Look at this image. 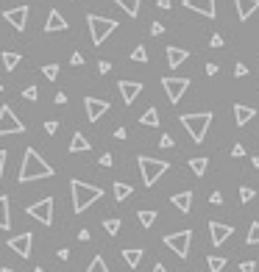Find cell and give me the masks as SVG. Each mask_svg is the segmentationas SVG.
Segmentation results:
<instances>
[{
    "label": "cell",
    "instance_id": "6da1fadb",
    "mask_svg": "<svg viewBox=\"0 0 259 272\" xmlns=\"http://www.w3.org/2000/svg\"><path fill=\"white\" fill-rule=\"evenodd\" d=\"M50 175H53V167L39 156L37 150H34V147H28V150L22 153V164H20V175H17V181L31 183V181H39V178H50Z\"/></svg>",
    "mask_w": 259,
    "mask_h": 272
},
{
    "label": "cell",
    "instance_id": "7a4b0ae2",
    "mask_svg": "<svg viewBox=\"0 0 259 272\" xmlns=\"http://www.w3.org/2000/svg\"><path fill=\"white\" fill-rule=\"evenodd\" d=\"M70 192H73V211H75V214L87 211L92 203H98V200L103 197V189L101 186H92V183H84V181H78V178L70 181Z\"/></svg>",
    "mask_w": 259,
    "mask_h": 272
},
{
    "label": "cell",
    "instance_id": "3957f363",
    "mask_svg": "<svg viewBox=\"0 0 259 272\" xmlns=\"http://www.w3.org/2000/svg\"><path fill=\"white\" fill-rule=\"evenodd\" d=\"M181 125L187 128V133L192 136V142H204L209 125H212V111H195V114H181Z\"/></svg>",
    "mask_w": 259,
    "mask_h": 272
},
{
    "label": "cell",
    "instance_id": "277c9868",
    "mask_svg": "<svg viewBox=\"0 0 259 272\" xmlns=\"http://www.w3.org/2000/svg\"><path fill=\"white\" fill-rule=\"evenodd\" d=\"M87 28H90V39L92 45L101 47L111 33L117 31V20H109V17H98V14H90L87 17Z\"/></svg>",
    "mask_w": 259,
    "mask_h": 272
},
{
    "label": "cell",
    "instance_id": "5b68a950",
    "mask_svg": "<svg viewBox=\"0 0 259 272\" xmlns=\"http://www.w3.org/2000/svg\"><path fill=\"white\" fill-rule=\"evenodd\" d=\"M137 164H139V173H142V183H145V186H154V183L170 169L167 161H162V158H151V156H139Z\"/></svg>",
    "mask_w": 259,
    "mask_h": 272
},
{
    "label": "cell",
    "instance_id": "8992f818",
    "mask_svg": "<svg viewBox=\"0 0 259 272\" xmlns=\"http://www.w3.org/2000/svg\"><path fill=\"white\" fill-rule=\"evenodd\" d=\"M190 242H192V230H179V233H167V236H164V245H167L179 258L190 256Z\"/></svg>",
    "mask_w": 259,
    "mask_h": 272
},
{
    "label": "cell",
    "instance_id": "52a82bcc",
    "mask_svg": "<svg viewBox=\"0 0 259 272\" xmlns=\"http://www.w3.org/2000/svg\"><path fill=\"white\" fill-rule=\"evenodd\" d=\"M11 133H25V125H22V120H17L11 106H0V136Z\"/></svg>",
    "mask_w": 259,
    "mask_h": 272
},
{
    "label": "cell",
    "instance_id": "ba28073f",
    "mask_svg": "<svg viewBox=\"0 0 259 272\" xmlns=\"http://www.w3.org/2000/svg\"><path fill=\"white\" fill-rule=\"evenodd\" d=\"M25 211H28V217H34V220L42 222V225H53V197L37 200V203H31Z\"/></svg>",
    "mask_w": 259,
    "mask_h": 272
},
{
    "label": "cell",
    "instance_id": "9c48e42d",
    "mask_svg": "<svg viewBox=\"0 0 259 272\" xmlns=\"http://www.w3.org/2000/svg\"><path fill=\"white\" fill-rule=\"evenodd\" d=\"M162 86H164V92H167L170 103H179V100L184 97V92L190 89V78H176V75H167V78H162Z\"/></svg>",
    "mask_w": 259,
    "mask_h": 272
},
{
    "label": "cell",
    "instance_id": "30bf717a",
    "mask_svg": "<svg viewBox=\"0 0 259 272\" xmlns=\"http://www.w3.org/2000/svg\"><path fill=\"white\" fill-rule=\"evenodd\" d=\"M3 20L9 22L14 31H25V25H28V6H14V9H6V11H3Z\"/></svg>",
    "mask_w": 259,
    "mask_h": 272
},
{
    "label": "cell",
    "instance_id": "8fae6325",
    "mask_svg": "<svg viewBox=\"0 0 259 272\" xmlns=\"http://www.w3.org/2000/svg\"><path fill=\"white\" fill-rule=\"evenodd\" d=\"M31 245H34V233H20V236H11L9 239V247L17 253V256H22V258H28L31 256Z\"/></svg>",
    "mask_w": 259,
    "mask_h": 272
},
{
    "label": "cell",
    "instance_id": "7c38bea8",
    "mask_svg": "<svg viewBox=\"0 0 259 272\" xmlns=\"http://www.w3.org/2000/svg\"><path fill=\"white\" fill-rule=\"evenodd\" d=\"M84 109H87V117H90V122H98L101 117L109 111V103L101 97H87L84 100Z\"/></svg>",
    "mask_w": 259,
    "mask_h": 272
},
{
    "label": "cell",
    "instance_id": "4fadbf2b",
    "mask_svg": "<svg viewBox=\"0 0 259 272\" xmlns=\"http://www.w3.org/2000/svg\"><path fill=\"white\" fill-rule=\"evenodd\" d=\"M232 233H234L232 225H223V222H215V220L209 222V236H212V245H215V247H220Z\"/></svg>",
    "mask_w": 259,
    "mask_h": 272
},
{
    "label": "cell",
    "instance_id": "5bb4252c",
    "mask_svg": "<svg viewBox=\"0 0 259 272\" xmlns=\"http://www.w3.org/2000/svg\"><path fill=\"white\" fill-rule=\"evenodd\" d=\"M120 94H123V103H128L131 106L134 100L139 97V94H142V84H139V81H120Z\"/></svg>",
    "mask_w": 259,
    "mask_h": 272
},
{
    "label": "cell",
    "instance_id": "9a60e30c",
    "mask_svg": "<svg viewBox=\"0 0 259 272\" xmlns=\"http://www.w3.org/2000/svg\"><path fill=\"white\" fill-rule=\"evenodd\" d=\"M184 6L190 11H198V14H204V17H215L217 14V6H215V0H184Z\"/></svg>",
    "mask_w": 259,
    "mask_h": 272
},
{
    "label": "cell",
    "instance_id": "2e32d148",
    "mask_svg": "<svg viewBox=\"0 0 259 272\" xmlns=\"http://www.w3.org/2000/svg\"><path fill=\"white\" fill-rule=\"evenodd\" d=\"M234 6H237V17L240 20H251V17L259 11V0H234Z\"/></svg>",
    "mask_w": 259,
    "mask_h": 272
},
{
    "label": "cell",
    "instance_id": "e0dca14e",
    "mask_svg": "<svg viewBox=\"0 0 259 272\" xmlns=\"http://www.w3.org/2000/svg\"><path fill=\"white\" fill-rule=\"evenodd\" d=\"M56 31H67V20L59 14V9H50L48 22H45V33H56Z\"/></svg>",
    "mask_w": 259,
    "mask_h": 272
},
{
    "label": "cell",
    "instance_id": "ac0fdd59",
    "mask_svg": "<svg viewBox=\"0 0 259 272\" xmlns=\"http://www.w3.org/2000/svg\"><path fill=\"white\" fill-rule=\"evenodd\" d=\"M256 117V109H251V106H243V103H237L234 106V122H237L240 128H245L251 120Z\"/></svg>",
    "mask_w": 259,
    "mask_h": 272
},
{
    "label": "cell",
    "instance_id": "d6986e66",
    "mask_svg": "<svg viewBox=\"0 0 259 272\" xmlns=\"http://www.w3.org/2000/svg\"><path fill=\"white\" fill-rule=\"evenodd\" d=\"M173 206L181 211V214H190V211H192V192H190V189H187V192L173 194Z\"/></svg>",
    "mask_w": 259,
    "mask_h": 272
},
{
    "label": "cell",
    "instance_id": "ffe728a7",
    "mask_svg": "<svg viewBox=\"0 0 259 272\" xmlns=\"http://www.w3.org/2000/svg\"><path fill=\"white\" fill-rule=\"evenodd\" d=\"M187 58H190V53H187L184 47H176V45L167 47V64L170 67H179V64H184Z\"/></svg>",
    "mask_w": 259,
    "mask_h": 272
},
{
    "label": "cell",
    "instance_id": "44dd1931",
    "mask_svg": "<svg viewBox=\"0 0 259 272\" xmlns=\"http://www.w3.org/2000/svg\"><path fill=\"white\" fill-rule=\"evenodd\" d=\"M142 253L145 250H139V247H126V250H123V258H126V264L131 269H137L139 261H142Z\"/></svg>",
    "mask_w": 259,
    "mask_h": 272
},
{
    "label": "cell",
    "instance_id": "7402d4cb",
    "mask_svg": "<svg viewBox=\"0 0 259 272\" xmlns=\"http://www.w3.org/2000/svg\"><path fill=\"white\" fill-rule=\"evenodd\" d=\"M11 228V214H9V197L0 194V230Z\"/></svg>",
    "mask_w": 259,
    "mask_h": 272
},
{
    "label": "cell",
    "instance_id": "603a6c76",
    "mask_svg": "<svg viewBox=\"0 0 259 272\" xmlns=\"http://www.w3.org/2000/svg\"><path fill=\"white\" fill-rule=\"evenodd\" d=\"M67 150H70V153H84V150H90V139H87L84 133H73V142H70Z\"/></svg>",
    "mask_w": 259,
    "mask_h": 272
},
{
    "label": "cell",
    "instance_id": "cb8c5ba5",
    "mask_svg": "<svg viewBox=\"0 0 259 272\" xmlns=\"http://www.w3.org/2000/svg\"><path fill=\"white\" fill-rule=\"evenodd\" d=\"M111 192H114V200L117 203H123V200H128L134 194V189L128 186V183H123V181H117L114 186H111Z\"/></svg>",
    "mask_w": 259,
    "mask_h": 272
},
{
    "label": "cell",
    "instance_id": "d4e9b609",
    "mask_svg": "<svg viewBox=\"0 0 259 272\" xmlns=\"http://www.w3.org/2000/svg\"><path fill=\"white\" fill-rule=\"evenodd\" d=\"M117 6H120L123 11H126L128 17H137L139 14V6H142V0H114Z\"/></svg>",
    "mask_w": 259,
    "mask_h": 272
},
{
    "label": "cell",
    "instance_id": "484cf974",
    "mask_svg": "<svg viewBox=\"0 0 259 272\" xmlns=\"http://www.w3.org/2000/svg\"><path fill=\"white\" fill-rule=\"evenodd\" d=\"M139 122H142L145 128H156V125H159V111H156V106H151V109L139 117Z\"/></svg>",
    "mask_w": 259,
    "mask_h": 272
},
{
    "label": "cell",
    "instance_id": "4316f807",
    "mask_svg": "<svg viewBox=\"0 0 259 272\" xmlns=\"http://www.w3.org/2000/svg\"><path fill=\"white\" fill-rule=\"evenodd\" d=\"M0 61H3V67L11 73V70H17V64L22 61V56L20 53H0Z\"/></svg>",
    "mask_w": 259,
    "mask_h": 272
},
{
    "label": "cell",
    "instance_id": "83f0119b",
    "mask_svg": "<svg viewBox=\"0 0 259 272\" xmlns=\"http://www.w3.org/2000/svg\"><path fill=\"white\" fill-rule=\"evenodd\" d=\"M207 167H209V158H204V156H201V158H190V169L198 175V178L207 173Z\"/></svg>",
    "mask_w": 259,
    "mask_h": 272
},
{
    "label": "cell",
    "instance_id": "f1b7e54d",
    "mask_svg": "<svg viewBox=\"0 0 259 272\" xmlns=\"http://www.w3.org/2000/svg\"><path fill=\"white\" fill-rule=\"evenodd\" d=\"M137 217H139V225H142V228H151L156 222V211L154 209H142Z\"/></svg>",
    "mask_w": 259,
    "mask_h": 272
},
{
    "label": "cell",
    "instance_id": "f546056e",
    "mask_svg": "<svg viewBox=\"0 0 259 272\" xmlns=\"http://www.w3.org/2000/svg\"><path fill=\"white\" fill-rule=\"evenodd\" d=\"M207 264H209V272H223L228 261H226L223 256H209V258H207Z\"/></svg>",
    "mask_w": 259,
    "mask_h": 272
},
{
    "label": "cell",
    "instance_id": "4dcf8cb0",
    "mask_svg": "<svg viewBox=\"0 0 259 272\" xmlns=\"http://www.w3.org/2000/svg\"><path fill=\"white\" fill-rule=\"evenodd\" d=\"M87 272H109V267H106V261H103V256H95L90 261V267H87Z\"/></svg>",
    "mask_w": 259,
    "mask_h": 272
},
{
    "label": "cell",
    "instance_id": "1f68e13d",
    "mask_svg": "<svg viewBox=\"0 0 259 272\" xmlns=\"http://www.w3.org/2000/svg\"><path fill=\"white\" fill-rule=\"evenodd\" d=\"M131 61H137V64H145V61H148V50H145V45H137V47H134Z\"/></svg>",
    "mask_w": 259,
    "mask_h": 272
},
{
    "label": "cell",
    "instance_id": "d6a6232c",
    "mask_svg": "<svg viewBox=\"0 0 259 272\" xmlns=\"http://www.w3.org/2000/svg\"><path fill=\"white\" fill-rule=\"evenodd\" d=\"M245 245H259V222H251L248 236H245Z\"/></svg>",
    "mask_w": 259,
    "mask_h": 272
},
{
    "label": "cell",
    "instance_id": "836d02e7",
    "mask_svg": "<svg viewBox=\"0 0 259 272\" xmlns=\"http://www.w3.org/2000/svg\"><path fill=\"white\" fill-rule=\"evenodd\" d=\"M103 228L109 236H117V230H120V220L117 217H111V220H103Z\"/></svg>",
    "mask_w": 259,
    "mask_h": 272
},
{
    "label": "cell",
    "instance_id": "e575fe53",
    "mask_svg": "<svg viewBox=\"0 0 259 272\" xmlns=\"http://www.w3.org/2000/svg\"><path fill=\"white\" fill-rule=\"evenodd\" d=\"M254 197H256V189L254 186H240V200H243V203H251Z\"/></svg>",
    "mask_w": 259,
    "mask_h": 272
},
{
    "label": "cell",
    "instance_id": "d590c367",
    "mask_svg": "<svg viewBox=\"0 0 259 272\" xmlns=\"http://www.w3.org/2000/svg\"><path fill=\"white\" fill-rule=\"evenodd\" d=\"M42 73H45V78H48V81H56L59 78V64H45Z\"/></svg>",
    "mask_w": 259,
    "mask_h": 272
},
{
    "label": "cell",
    "instance_id": "8d00e7d4",
    "mask_svg": "<svg viewBox=\"0 0 259 272\" xmlns=\"http://www.w3.org/2000/svg\"><path fill=\"white\" fill-rule=\"evenodd\" d=\"M22 97H25V100H31V103H34V100L39 97V89H37V86H25V89H22Z\"/></svg>",
    "mask_w": 259,
    "mask_h": 272
},
{
    "label": "cell",
    "instance_id": "74e56055",
    "mask_svg": "<svg viewBox=\"0 0 259 272\" xmlns=\"http://www.w3.org/2000/svg\"><path fill=\"white\" fill-rule=\"evenodd\" d=\"M234 75H237V78H245V75H248V67H245L243 61H237L234 64Z\"/></svg>",
    "mask_w": 259,
    "mask_h": 272
},
{
    "label": "cell",
    "instance_id": "f35d334b",
    "mask_svg": "<svg viewBox=\"0 0 259 272\" xmlns=\"http://www.w3.org/2000/svg\"><path fill=\"white\" fill-rule=\"evenodd\" d=\"M209 45H212V47H223V45H226V39H223L220 33H212V37H209Z\"/></svg>",
    "mask_w": 259,
    "mask_h": 272
},
{
    "label": "cell",
    "instance_id": "ab89813d",
    "mask_svg": "<svg viewBox=\"0 0 259 272\" xmlns=\"http://www.w3.org/2000/svg\"><path fill=\"white\" fill-rule=\"evenodd\" d=\"M240 272H256V261H243L240 264Z\"/></svg>",
    "mask_w": 259,
    "mask_h": 272
},
{
    "label": "cell",
    "instance_id": "60d3db41",
    "mask_svg": "<svg viewBox=\"0 0 259 272\" xmlns=\"http://www.w3.org/2000/svg\"><path fill=\"white\" fill-rule=\"evenodd\" d=\"M151 33H154V37H162L164 25H162V22H151Z\"/></svg>",
    "mask_w": 259,
    "mask_h": 272
},
{
    "label": "cell",
    "instance_id": "b9f144b4",
    "mask_svg": "<svg viewBox=\"0 0 259 272\" xmlns=\"http://www.w3.org/2000/svg\"><path fill=\"white\" fill-rule=\"evenodd\" d=\"M159 147H164V150H167V147H173V136H167V133H164L162 139H159Z\"/></svg>",
    "mask_w": 259,
    "mask_h": 272
},
{
    "label": "cell",
    "instance_id": "7bdbcfd3",
    "mask_svg": "<svg viewBox=\"0 0 259 272\" xmlns=\"http://www.w3.org/2000/svg\"><path fill=\"white\" fill-rule=\"evenodd\" d=\"M45 131H48V133L53 136V133L59 131V122H56V120H48V122H45Z\"/></svg>",
    "mask_w": 259,
    "mask_h": 272
},
{
    "label": "cell",
    "instance_id": "ee69618b",
    "mask_svg": "<svg viewBox=\"0 0 259 272\" xmlns=\"http://www.w3.org/2000/svg\"><path fill=\"white\" fill-rule=\"evenodd\" d=\"M70 64H73V67H81V64H84V56H81V53H73V56H70Z\"/></svg>",
    "mask_w": 259,
    "mask_h": 272
},
{
    "label": "cell",
    "instance_id": "f6af8a7d",
    "mask_svg": "<svg viewBox=\"0 0 259 272\" xmlns=\"http://www.w3.org/2000/svg\"><path fill=\"white\" fill-rule=\"evenodd\" d=\"M232 156H234V158H243V156H245V147H243V145H234V147H232Z\"/></svg>",
    "mask_w": 259,
    "mask_h": 272
},
{
    "label": "cell",
    "instance_id": "bcb514c9",
    "mask_svg": "<svg viewBox=\"0 0 259 272\" xmlns=\"http://www.w3.org/2000/svg\"><path fill=\"white\" fill-rule=\"evenodd\" d=\"M209 203H212V206H220V203H223V194H220V192H212V194H209Z\"/></svg>",
    "mask_w": 259,
    "mask_h": 272
},
{
    "label": "cell",
    "instance_id": "7dc6e473",
    "mask_svg": "<svg viewBox=\"0 0 259 272\" xmlns=\"http://www.w3.org/2000/svg\"><path fill=\"white\" fill-rule=\"evenodd\" d=\"M114 164V158H111V153H103L101 156V167H111Z\"/></svg>",
    "mask_w": 259,
    "mask_h": 272
},
{
    "label": "cell",
    "instance_id": "c3c4849f",
    "mask_svg": "<svg viewBox=\"0 0 259 272\" xmlns=\"http://www.w3.org/2000/svg\"><path fill=\"white\" fill-rule=\"evenodd\" d=\"M109 70H111V64H109V61H101V64H98V73H101V75H106Z\"/></svg>",
    "mask_w": 259,
    "mask_h": 272
},
{
    "label": "cell",
    "instance_id": "681fc988",
    "mask_svg": "<svg viewBox=\"0 0 259 272\" xmlns=\"http://www.w3.org/2000/svg\"><path fill=\"white\" fill-rule=\"evenodd\" d=\"M3 169H6V150H0V181H3Z\"/></svg>",
    "mask_w": 259,
    "mask_h": 272
},
{
    "label": "cell",
    "instance_id": "f907efd6",
    "mask_svg": "<svg viewBox=\"0 0 259 272\" xmlns=\"http://www.w3.org/2000/svg\"><path fill=\"white\" fill-rule=\"evenodd\" d=\"M56 256H59V258H62V261H67V258H70V250H67V247H62V250H59V253H56Z\"/></svg>",
    "mask_w": 259,
    "mask_h": 272
},
{
    "label": "cell",
    "instance_id": "816d5d0a",
    "mask_svg": "<svg viewBox=\"0 0 259 272\" xmlns=\"http://www.w3.org/2000/svg\"><path fill=\"white\" fill-rule=\"evenodd\" d=\"M64 103H67V94L59 92V94H56V106H64Z\"/></svg>",
    "mask_w": 259,
    "mask_h": 272
},
{
    "label": "cell",
    "instance_id": "f5cc1de1",
    "mask_svg": "<svg viewBox=\"0 0 259 272\" xmlns=\"http://www.w3.org/2000/svg\"><path fill=\"white\" fill-rule=\"evenodd\" d=\"M78 242H90V230H78Z\"/></svg>",
    "mask_w": 259,
    "mask_h": 272
},
{
    "label": "cell",
    "instance_id": "db71d44e",
    "mask_svg": "<svg viewBox=\"0 0 259 272\" xmlns=\"http://www.w3.org/2000/svg\"><path fill=\"white\" fill-rule=\"evenodd\" d=\"M207 75H217V64H212V61L207 64Z\"/></svg>",
    "mask_w": 259,
    "mask_h": 272
},
{
    "label": "cell",
    "instance_id": "11a10c76",
    "mask_svg": "<svg viewBox=\"0 0 259 272\" xmlns=\"http://www.w3.org/2000/svg\"><path fill=\"white\" fill-rule=\"evenodd\" d=\"M173 6V0H159V9H170Z\"/></svg>",
    "mask_w": 259,
    "mask_h": 272
},
{
    "label": "cell",
    "instance_id": "9f6ffc18",
    "mask_svg": "<svg viewBox=\"0 0 259 272\" xmlns=\"http://www.w3.org/2000/svg\"><path fill=\"white\" fill-rule=\"evenodd\" d=\"M151 272H167V267H164V264H156V267L151 269Z\"/></svg>",
    "mask_w": 259,
    "mask_h": 272
},
{
    "label": "cell",
    "instance_id": "6f0895ef",
    "mask_svg": "<svg viewBox=\"0 0 259 272\" xmlns=\"http://www.w3.org/2000/svg\"><path fill=\"white\" fill-rule=\"evenodd\" d=\"M251 164H254V167L259 169V156H254V158H251Z\"/></svg>",
    "mask_w": 259,
    "mask_h": 272
},
{
    "label": "cell",
    "instance_id": "680465c9",
    "mask_svg": "<svg viewBox=\"0 0 259 272\" xmlns=\"http://www.w3.org/2000/svg\"><path fill=\"white\" fill-rule=\"evenodd\" d=\"M0 272H14V269H11V267H3V269H0Z\"/></svg>",
    "mask_w": 259,
    "mask_h": 272
},
{
    "label": "cell",
    "instance_id": "91938a15",
    "mask_svg": "<svg viewBox=\"0 0 259 272\" xmlns=\"http://www.w3.org/2000/svg\"><path fill=\"white\" fill-rule=\"evenodd\" d=\"M34 272H45V269H42V267H37V269H34Z\"/></svg>",
    "mask_w": 259,
    "mask_h": 272
},
{
    "label": "cell",
    "instance_id": "94428289",
    "mask_svg": "<svg viewBox=\"0 0 259 272\" xmlns=\"http://www.w3.org/2000/svg\"><path fill=\"white\" fill-rule=\"evenodd\" d=\"M0 92H3V84H0Z\"/></svg>",
    "mask_w": 259,
    "mask_h": 272
}]
</instances>
